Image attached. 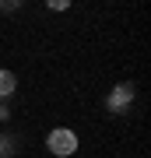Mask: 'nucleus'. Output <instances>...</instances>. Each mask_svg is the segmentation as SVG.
Segmentation results:
<instances>
[{"instance_id": "obj_1", "label": "nucleus", "mask_w": 151, "mask_h": 158, "mask_svg": "<svg viewBox=\"0 0 151 158\" xmlns=\"http://www.w3.org/2000/svg\"><path fill=\"white\" fill-rule=\"evenodd\" d=\"M46 148H49L53 155H60V158H67V155H74L78 151V137H74V130H53L49 137H46Z\"/></svg>"}, {"instance_id": "obj_2", "label": "nucleus", "mask_w": 151, "mask_h": 158, "mask_svg": "<svg viewBox=\"0 0 151 158\" xmlns=\"http://www.w3.org/2000/svg\"><path fill=\"white\" fill-rule=\"evenodd\" d=\"M14 88H18V77L11 70H0V98L4 95H14Z\"/></svg>"}, {"instance_id": "obj_3", "label": "nucleus", "mask_w": 151, "mask_h": 158, "mask_svg": "<svg viewBox=\"0 0 151 158\" xmlns=\"http://www.w3.org/2000/svg\"><path fill=\"white\" fill-rule=\"evenodd\" d=\"M127 98H134V91H130V85H123V88L116 91V95H112V106H123Z\"/></svg>"}]
</instances>
